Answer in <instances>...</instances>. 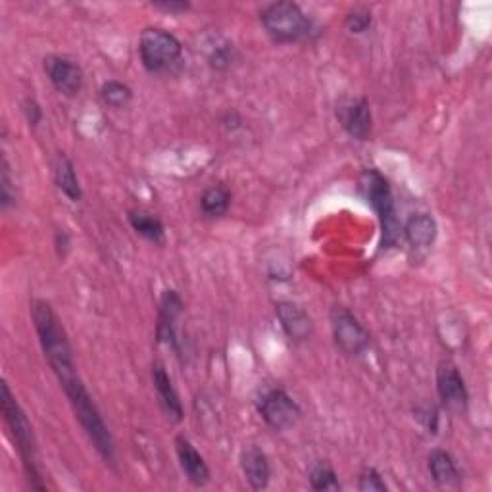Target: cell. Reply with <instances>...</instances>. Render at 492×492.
<instances>
[{
	"instance_id": "obj_1",
	"label": "cell",
	"mask_w": 492,
	"mask_h": 492,
	"mask_svg": "<svg viewBox=\"0 0 492 492\" xmlns=\"http://www.w3.org/2000/svg\"><path fill=\"white\" fill-rule=\"evenodd\" d=\"M31 316L48 364L56 373L60 385L66 383L76 377V364H73V354L64 327H62L51 304L41 299L31 302Z\"/></svg>"
},
{
	"instance_id": "obj_2",
	"label": "cell",
	"mask_w": 492,
	"mask_h": 492,
	"mask_svg": "<svg viewBox=\"0 0 492 492\" xmlns=\"http://www.w3.org/2000/svg\"><path fill=\"white\" fill-rule=\"evenodd\" d=\"M62 389H64L66 397L71 404L73 414H76L78 422L81 423L85 433H87L96 452L101 454L102 460L112 463L114 456H116L114 439H112V435H110V430L102 420L101 412H98V408L94 406L89 390L85 389V385L81 383V379L78 375L66 381V383H62Z\"/></svg>"
},
{
	"instance_id": "obj_3",
	"label": "cell",
	"mask_w": 492,
	"mask_h": 492,
	"mask_svg": "<svg viewBox=\"0 0 492 492\" xmlns=\"http://www.w3.org/2000/svg\"><path fill=\"white\" fill-rule=\"evenodd\" d=\"M0 406H3V415L10 429V435L18 445L20 456H21L23 467H26L31 487L37 490H45V485L41 483L39 460H37V445H35L31 423L28 420V415L20 408L16 397L12 395L6 381H3V385H0Z\"/></svg>"
},
{
	"instance_id": "obj_4",
	"label": "cell",
	"mask_w": 492,
	"mask_h": 492,
	"mask_svg": "<svg viewBox=\"0 0 492 492\" xmlns=\"http://www.w3.org/2000/svg\"><path fill=\"white\" fill-rule=\"evenodd\" d=\"M360 189L379 216L381 229H383V244L392 246L400 237V227L395 216V201H392L389 181L377 169H367L360 177Z\"/></svg>"
},
{
	"instance_id": "obj_5",
	"label": "cell",
	"mask_w": 492,
	"mask_h": 492,
	"mask_svg": "<svg viewBox=\"0 0 492 492\" xmlns=\"http://www.w3.org/2000/svg\"><path fill=\"white\" fill-rule=\"evenodd\" d=\"M260 20L266 31L272 35L277 43L300 41L312 31L310 18L304 14L299 4L287 3V0L267 4L262 10Z\"/></svg>"
},
{
	"instance_id": "obj_6",
	"label": "cell",
	"mask_w": 492,
	"mask_h": 492,
	"mask_svg": "<svg viewBox=\"0 0 492 492\" xmlns=\"http://www.w3.org/2000/svg\"><path fill=\"white\" fill-rule=\"evenodd\" d=\"M183 46L176 35L164 29L149 28L141 33L139 54L143 66L149 71H164L174 66L181 56Z\"/></svg>"
},
{
	"instance_id": "obj_7",
	"label": "cell",
	"mask_w": 492,
	"mask_h": 492,
	"mask_svg": "<svg viewBox=\"0 0 492 492\" xmlns=\"http://www.w3.org/2000/svg\"><path fill=\"white\" fill-rule=\"evenodd\" d=\"M258 412L264 417V422L275 430H287L294 427L302 415L299 404L281 389L267 390L258 402Z\"/></svg>"
},
{
	"instance_id": "obj_8",
	"label": "cell",
	"mask_w": 492,
	"mask_h": 492,
	"mask_svg": "<svg viewBox=\"0 0 492 492\" xmlns=\"http://www.w3.org/2000/svg\"><path fill=\"white\" fill-rule=\"evenodd\" d=\"M331 327H333V337L335 342L340 347L342 352L350 356L362 354L367 344L369 335L364 329V325L356 319L348 310L344 308H335L333 314H331Z\"/></svg>"
},
{
	"instance_id": "obj_9",
	"label": "cell",
	"mask_w": 492,
	"mask_h": 492,
	"mask_svg": "<svg viewBox=\"0 0 492 492\" xmlns=\"http://www.w3.org/2000/svg\"><path fill=\"white\" fill-rule=\"evenodd\" d=\"M437 390L442 406L448 412L462 414L467 408V389L460 372L448 362H442L437 372Z\"/></svg>"
},
{
	"instance_id": "obj_10",
	"label": "cell",
	"mask_w": 492,
	"mask_h": 492,
	"mask_svg": "<svg viewBox=\"0 0 492 492\" xmlns=\"http://www.w3.org/2000/svg\"><path fill=\"white\" fill-rule=\"evenodd\" d=\"M337 118L350 137L365 141L372 133V108L367 98H347L337 106Z\"/></svg>"
},
{
	"instance_id": "obj_11",
	"label": "cell",
	"mask_w": 492,
	"mask_h": 492,
	"mask_svg": "<svg viewBox=\"0 0 492 492\" xmlns=\"http://www.w3.org/2000/svg\"><path fill=\"white\" fill-rule=\"evenodd\" d=\"M45 71L58 93L76 96L83 89V71L76 62L64 56L45 58Z\"/></svg>"
},
{
	"instance_id": "obj_12",
	"label": "cell",
	"mask_w": 492,
	"mask_h": 492,
	"mask_svg": "<svg viewBox=\"0 0 492 492\" xmlns=\"http://www.w3.org/2000/svg\"><path fill=\"white\" fill-rule=\"evenodd\" d=\"M275 312L283 331H285V335L291 340L294 342L310 340V337L314 335V324H312V317L308 316L300 306L292 302H279L275 306Z\"/></svg>"
},
{
	"instance_id": "obj_13",
	"label": "cell",
	"mask_w": 492,
	"mask_h": 492,
	"mask_svg": "<svg viewBox=\"0 0 492 492\" xmlns=\"http://www.w3.org/2000/svg\"><path fill=\"white\" fill-rule=\"evenodd\" d=\"M176 450H177V458L181 463V470L187 475L189 481L194 487H204L210 481V470H208V465L204 462V458L199 454L189 439L184 437H177L176 439Z\"/></svg>"
},
{
	"instance_id": "obj_14",
	"label": "cell",
	"mask_w": 492,
	"mask_h": 492,
	"mask_svg": "<svg viewBox=\"0 0 492 492\" xmlns=\"http://www.w3.org/2000/svg\"><path fill=\"white\" fill-rule=\"evenodd\" d=\"M404 235L415 254L425 256L437 239V221L427 214L412 216L404 227Z\"/></svg>"
},
{
	"instance_id": "obj_15",
	"label": "cell",
	"mask_w": 492,
	"mask_h": 492,
	"mask_svg": "<svg viewBox=\"0 0 492 492\" xmlns=\"http://www.w3.org/2000/svg\"><path fill=\"white\" fill-rule=\"evenodd\" d=\"M241 467L246 477V481L254 490H262L269 485V477H272V467H269L267 456L256 447L242 450L241 454Z\"/></svg>"
},
{
	"instance_id": "obj_16",
	"label": "cell",
	"mask_w": 492,
	"mask_h": 492,
	"mask_svg": "<svg viewBox=\"0 0 492 492\" xmlns=\"http://www.w3.org/2000/svg\"><path fill=\"white\" fill-rule=\"evenodd\" d=\"M152 379H154V387H156L162 408L166 410V414L171 417V420L181 422L183 420V406H181V400L177 397L174 385H171V379L166 373V369L162 365H154Z\"/></svg>"
},
{
	"instance_id": "obj_17",
	"label": "cell",
	"mask_w": 492,
	"mask_h": 492,
	"mask_svg": "<svg viewBox=\"0 0 492 492\" xmlns=\"http://www.w3.org/2000/svg\"><path fill=\"white\" fill-rule=\"evenodd\" d=\"M183 310V302L176 291H166L162 302H160V322H158V337L162 340L176 342V319Z\"/></svg>"
},
{
	"instance_id": "obj_18",
	"label": "cell",
	"mask_w": 492,
	"mask_h": 492,
	"mask_svg": "<svg viewBox=\"0 0 492 492\" xmlns=\"http://www.w3.org/2000/svg\"><path fill=\"white\" fill-rule=\"evenodd\" d=\"M429 472L439 487H456L462 477L456 462L447 450H433L429 454Z\"/></svg>"
},
{
	"instance_id": "obj_19",
	"label": "cell",
	"mask_w": 492,
	"mask_h": 492,
	"mask_svg": "<svg viewBox=\"0 0 492 492\" xmlns=\"http://www.w3.org/2000/svg\"><path fill=\"white\" fill-rule=\"evenodd\" d=\"M54 181L58 189L64 193L71 202L81 201V184L76 176V169H73L71 160L66 154H58L54 160Z\"/></svg>"
},
{
	"instance_id": "obj_20",
	"label": "cell",
	"mask_w": 492,
	"mask_h": 492,
	"mask_svg": "<svg viewBox=\"0 0 492 492\" xmlns=\"http://www.w3.org/2000/svg\"><path fill=\"white\" fill-rule=\"evenodd\" d=\"M231 204V193L224 187V184H214V187L206 189L201 206L202 212L210 217H219L227 212V208Z\"/></svg>"
},
{
	"instance_id": "obj_21",
	"label": "cell",
	"mask_w": 492,
	"mask_h": 492,
	"mask_svg": "<svg viewBox=\"0 0 492 492\" xmlns=\"http://www.w3.org/2000/svg\"><path fill=\"white\" fill-rule=\"evenodd\" d=\"M129 224L131 227L139 233L141 237L149 239L152 242H160L166 235L164 224L158 217L144 214V212H129Z\"/></svg>"
},
{
	"instance_id": "obj_22",
	"label": "cell",
	"mask_w": 492,
	"mask_h": 492,
	"mask_svg": "<svg viewBox=\"0 0 492 492\" xmlns=\"http://www.w3.org/2000/svg\"><path fill=\"white\" fill-rule=\"evenodd\" d=\"M101 98H102V102L110 108H126L131 102L133 91L127 87L126 83L112 79V81H106L102 85Z\"/></svg>"
},
{
	"instance_id": "obj_23",
	"label": "cell",
	"mask_w": 492,
	"mask_h": 492,
	"mask_svg": "<svg viewBox=\"0 0 492 492\" xmlns=\"http://www.w3.org/2000/svg\"><path fill=\"white\" fill-rule=\"evenodd\" d=\"M310 485L314 490H340L337 473L329 463H317L314 467L310 472Z\"/></svg>"
},
{
	"instance_id": "obj_24",
	"label": "cell",
	"mask_w": 492,
	"mask_h": 492,
	"mask_svg": "<svg viewBox=\"0 0 492 492\" xmlns=\"http://www.w3.org/2000/svg\"><path fill=\"white\" fill-rule=\"evenodd\" d=\"M14 204H16L14 181H12V176H10L8 160L6 156H3V171H0V206H3V210H8V208Z\"/></svg>"
},
{
	"instance_id": "obj_25",
	"label": "cell",
	"mask_w": 492,
	"mask_h": 492,
	"mask_svg": "<svg viewBox=\"0 0 492 492\" xmlns=\"http://www.w3.org/2000/svg\"><path fill=\"white\" fill-rule=\"evenodd\" d=\"M358 490L362 492H387V485L383 481V477H381L373 467H367L360 473L358 479Z\"/></svg>"
},
{
	"instance_id": "obj_26",
	"label": "cell",
	"mask_w": 492,
	"mask_h": 492,
	"mask_svg": "<svg viewBox=\"0 0 492 492\" xmlns=\"http://www.w3.org/2000/svg\"><path fill=\"white\" fill-rule=\"evenodd\" d=\"M372 26V14L367 10H354L347 16V28L352 33H364Z\"/></svg>"
},
{
	"instance_id": "obj_27",
	"label": "cell",
	"mask_w": 492,
	"mask_h": 492,
	"mask_svg": "<svg viewBox=\"0 0 492 492\" xmlns=\"http://www.w3.org/2000/svg\"><path fill=\"white\" fill-rule=\"evenodd\" d=\"M231 60H233V48L219 46V48H216L214 54L210 56V64L216 70H226V68L231 66Z\"/></svg>"
},
{
	"instance_id": "obj_28",
	"label": "cell",
	"mask_w": 492,
	"mask_h": 492,
	"mask_svg": "<svg viewBox=\"0 0 492 492\" xmlns=\"http://www.w3.org/2000/svg\"><path fill=\"white\" fill-rule=\"evenodd\" d=\"M154 8L169 12V14H183L191 8L189 3H183V0H158V3H152Z\"/></svg>"
},
{
	"instance_id": "obj_29",
	"label": "cell",
	"mask_w": 492,
	"mask_h": 492,
	"mask_svg": "<svg viewBox=\"0 0 492 492\" xmlns=\"http://www.w3.org/2000/svg\"><path fill=\"white\" fill-rule=\"evenodd\" d=\"M23 112H26V116H28L29 126H37V123L41 121V116H43L41 106L37 104L35 101H31V98H28L26 104H23Z\"/></svg>"
}]
</instances>
